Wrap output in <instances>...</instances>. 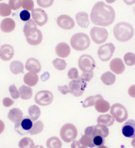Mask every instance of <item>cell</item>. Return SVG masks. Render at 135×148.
<instances>
[{
	"instance_id": "d590c367",
	"label": "cell",
	"mask_w": 135,
	"mask_h": 148,
	"mask_svg": "<svg viewBox=\"0 0 135 148\" xmlns=\"http://www.w3.org/2000/svg\"><path fill=\"white\" fill-rule=\"evenodd\" d=\"M19 147L21 148H32L35 147L33 140L30 137H24L19 142Z\"/></svg>"
},
{
	"instance_id": "8992f818",
	"label": "cell",
	"mask_w": 135,
	"mask_h": 148,
	"mask_svg": "<svg viewBox=\"0 0 135 148\" xmlns=\"http://www.w3.org/2000/svg\"><path fill=\"white\" fill-rule=\"evenodd\" d=\"M111 114L114 117L115 120L118 123L124 122L127 119V109L121 103H114L110 109Z\"/></svg>"
},
{
	"instance_id": "4dcf8cb0",
	"label": "cell",
	"mask_w": 135,
	"mask_h": 148,
	"mask_svg": "<svg viewBox=\"0 0 135 148\" xmlns=\"http://www.w3.org/2000/svg\"><path fill=\"white\" fill-rule=\"evenodd\" d=\"M28 113H29V116L33 121H36L38 120V118L41 115V110L37 105H31L30 106L29 110H28Z\"/></svg>"
},
{
	"instance_id": "ac0fdd59",
	"label": "cell",
	"mask_w": 135,
	"mask_h": 148,
	"mask_svg": "<svg viewBox=\"0 0 135 148\" xmlns=\"http://www.w3.org/2000/svg\"><path fill=\"white\" fill-rule=\"evenodd\" d=\"M26 69L30 73H38L42 70V65L36 58H29L26 62Z\"/></svg>"
},
{
	"instance_id": "11a10c76",
	"label": "cell",
	"mask_w": 135,
	"mask_h": 148,
	"mask_svg": "<svg viewBox=\"0 0 135 148\" xmlns=\"http://www.w3.org/2000/svg\"><path fill=\"white\" fill-rule=\"evenodd\" d=\"M107 3H113L116 0H105Z\"/></svg>"
},
{
	"instance_id": "6f0895ef",
	"label": "cell",
	"mask_w": 135,
	"mask_h": 148,
	"mask_svg": "<svg viewBox=\"0 0 135 148\" xmlns=\"http://www.w3.org/2000/svg\"><path fill=\"white\" fill-rule=\"evenodd\" d=\"M134 14H135V6H134Z\"/></svg>"
},
{
	"instance_id": "44dd1931",
	"label": "cell",
	"mask_w": 135,
	"mask_h": 148,
	"mask_svg": "<svg viewBox=\"0 0 135 148\" xmlns=\"http://www.w3.org/2000/svg\"><path fill=\"white\" fill-rule=\"evenodd\" d=\"M75 19L79 26L81 28L86 29L90 25V18L89 14L86 12H79L75 15Z\"/></svg>"
},
{
	"instance_id": "83f0119b",
	"label": "cell",
	"mask_w": 135,
	"mask_h": 148,
	"mask_svg": "<svg viewBox=\"0 0 135 148\" xmlns=\"http://www.w3.org/2000/svg\"><path fill=\"white\" fill-rule=\"evenodd\" d=\"M115 121L114 117L111 114H100L99 117L97 118V123L98 124H102L104 125H107V126H111L113 125Z\"/></svg>"
},
{
	"instance_id": "836d02e7",
	"label": "cell",
	"mask_w": 135,
	"mask_h": 148,
	"mask_svg": "<svg viewBox=\"0 0 135 148\" xmlns=\"http://www.w3.org/2000/svg\"><path fill=\"white\" fill-rule=\"evenodd\" d=\"M46 147L49 148H60L62 147L61 140L56 136L50 137L46 140Z\"/></svg>"
},
{
	"instance_id": "b9f144b4",
	"label": "cell",
	"mask_w": 135,
	"mask_h": 148,
	"mask_svg": "<svg viewBox=\"0 0 135 148\" xmlns=\"http://www.w3.org/2000/svg\"><path fill=\"white\" fill-rule=\"evenodd\" d=\"M22 8L29 11H32L34 9V2L33 0H23L22 1Z\"/></svg>"
},
{
	"instance_id": "6da1fadb",
	"label": "cell",
	"mask_w": 135,
	"mask_h": 148,
	"mask_svg": "<svg viewBox=\"0 0 135 148\" xmlns=\"http://www.w3.org/2000/svg\"><path fill=\"white\" fill-rule=\"evenodd\" d=\"M115 18L114 9L103 2H97L90 12V21L96 26H109L114 22Z\"/></svg>"
},
{
	"instance_id": "30bf717a",
	"label": "cell",
	"mask_w": 135,
	"mask_h": 148,
	"mask_svg": "<svg viewBox=\"0 0 135 148\" xmlns=\"http://www.w3.org/2000/svg\"><path fill=\"white\" fill-rule=\"evenodd\" d=\"M33 126V120L30 118H23L19 122L15 123V131L22 136H25L28 133H30V130H31Z\"/></svg>"
},
{
	"instance_id": "9a60e30c",
	"label": "cell",
	"mask_w": 135,
	"mask_h": 148,
	"mask_svg": "<svg viewBox=\"0 0 135 148\" xmlns=\"http://www.w3.org/2000/svg\"><path fill=\"white\" fill-rule=\"evenodd\" d=\"M15 56V50L13 46L9 44H4L0 46V59L4 62L10 61Z\"/></svg>"
},
{
	"instance_id": "cb8c5ba5",
	"label": "cell",
	"mask_w": 135,
	"mask_h": 148,
	"mask_svg": "<svg viewBox=\"0 0 135 148\" xmlns=\"http://www.w3.org/2000/svg\"><path fill=\"white\" fill-rule=\"evenodd\" d=\"M38 81H39V77L37 73H35L29 72L24 76V83L30 87L36 86Z\"/></svg>"
},
{
	"instance_id": "d4e9b609",
	"label": "cell",
	"mask_w": 135,
	"mask_h": 148,
	"mask_svg": "<svg viewBox=\"0 0 135 148\" xmlns=\"http://www.w3.org/2000/svg\"><path fill=\"white\" fill-rule=\"evenodd\" d=\"M95 107H96V110L99 113H106V112L110 110V109H111L110 103L107 100L103 99V98L99 99L96 101V104H95Z\"/></svg>"
},
{
	"instance_id": "681fc988",
	"label": "cell",
	"mask_w": 135,
	"mask_h": 148,
	"mask_svg": "<svg viewBox=\"0 0 135 148\" xmlns=\"http://www.w3.org/2000/svg\"><path fill=\"white\" fill-rule=\"evenodd\" d=\"M58 90L60 91L61 93L63 94H67L69 92V86L67 85H63V86H58Z\"/></svg>"
},
{
	"instance_id": "ab89813d",
	"label": "cell",
	"mask_w": 135,
	"mask_h": 148,
	"mask_svg": "<svg viewBox=\"0 0 135 148\" xmlns=\"http://www.w3.org/2000/svg\"><path fill=\"white\" fill-rule=\"evenodd\" d=\"M9 93H10V96H11V98H12V99H17L19 98V91L17 89V88H16L15 84H12V85H10L9 88Z\"/></svg>"
},
{
	"instance_id": "f1b7e54d",
	"label": "cell",
	"mask_w": 135,
	"mask_h": 148,
	"mask_svg": "<svg viewBox=\"0 0 135 148\" xmlns=\"http://www.w3.org/2000/svg\"><path fill=\"white\" fill-rule=\"evenodd\" d=\"M9 68H10L11 73L13 74H15V75L22 73L24 72V69H25L23 63L21 62H19V61H14V62H12L11 64H10Z\"/></svg>"
},
{
	"instance_id": "5b68a950",
	"label": "cell",
	"mask_w": 135,
	"mask_h": 148,
	"mask_svg": "<svg viewBox=\"0 0 135 148\" xmlns=\"http://www.w3.org/2000/svg\"><path fill=\"white\" fill-rule=\"evenodd\" d=\"M86 86H87V82H85L81 77L76 79H73L69 84V92L72 93L75 97H80L84 92Z\"/></svg>"
},
{
	"instance_id": "e0dca14e",
	"label": "cell",
	"mask_w": 135,
	"mask_h": 148,
	"mask_svg": "<svg viewBox=\"0 0 135 148\" xmlns=\"http://www.w3.org/2000/svg\"><path fill=\"white\" fill-rule=\"evenodd\" d=\"M111 71L115 74H122L125 70V65L123 63V60L120 58H114L111 61L109 66Z\"/></svg>"
},
{
	"instance_id": "277c9868",
	"label": "cell",
	"mask_w": 135,
	"mask_h": 148,
	"mask_svg": "<svg viewBox=\"0 0 135 148\" xmlns=\"http://www.w3.org/2000/svg\"><path fill=\"white\" fill-rule=\"evenodd\" d=\"M78 135L77 128L74 125L68 123L62 126L60 130V136L64 142H71L73 140H75Z\"/></svg>"
},
{
	"instance_id": "91938a15",
	"label": "cell",
	"mask_w": 135,
	"mask_h": 148,
	"mask_svg": "<svg viewBox=\"0 0 135 148\" xmlns=\"http://www.w3.org/2000/svg\"><path fill=\"white\" fill-rule=\"evenodd\" d=\"M69 1H70V0H69Z\"/></svg>"
},
{
	"instance_id": "ffe728a7",
	"label": "cell",
	"mask_w": 135,
	"mask_h": 148,
	"mask_svg": "<svg viewBox=\"0 0 135 148\" xmlns=\"http://www.w3.org/2000/svg\"><path fill=\"white\" fill-rule=\"evenodd\" d=\"M16 26L15 21L10 18H5L0 24V29L4 33H10L15 30Z\"/></svg>"
},
{
	"instance_id": "7a4b0ae2",
	"label": "cell",
	"mask_w": 135,
	"mask_h": 148,
	"mask_svg": "<svg viewBox=\"0 0 135 148\" xmlns=\"http://www.w3.org/2000/svg\"><path fill=\"white\" fill-rule=\"evenodd\" d=\"M134 28L127 22H120L113 29V35L116 40L120 42H126L132 39L134 36Z\"/></svg>"
},
{
	"instance_id": "2e32d148",
	"label": "cell",
	"mask_w": 135,
	"mask_h": 148,
	"mask_svg": "<svg viewBox=\"0 0 135 148\" xmlns=\"http://www.w3.org/2000/svg\"><path fill=\"white\" fill-rule=\"evenodd\" d=\"M123 135L127 138H134L135 137V120H129L124 123L122 127Z\"/></svg>"
},
{
	"instance_id": "ee69618b",
	"label": "cell",
	"mask_w": 135,
	"mask_h": 148,
	"mask_svg": "<svg viewBox=\"0 0 135 148\" xmlns=\"http://www.w3.org/2000/svg\"><path fill=\"white\" fill-rule=\"evenodd\" d=\"M37 4L41 8H49L54 3V0H36Z\"/></svg>"
},
{
	"instance_id": "7bdbcfd3",
	"label": "cell",
	"mask_w": 135,
	"mask_h": 148,
	"mask_svg": "<svg viewBox=\"0 0 135 148\" xmlns=\"http://www.w3.org/2000/svg\"><path fill=\"white\" fill-rule=\"evenodd\" d=\"M104 137L100 136H95L93 137V141L95 146L98 147H104V143H105V140Z\"/></svg>"
},
{
	"instance_id": "1f68e13d",
	"label": "cell",
	"mask_w": 135,
	"mask_h": 148,
	"mask_svg": "<svg viewBox=\"0 0 135 148\" xmlns=\"http://www.w3.org/2000/svg\"><path fill=\"white\" fill-rule=\"evenodd\" d=\"M102 96L100 94H97V95H93V96H90L88 97L87 99H85V100L82 103V106L84 108H88V107H91L93 105L96 104V101L99 99H101Z\"/></svg>"
},
{
	"instance_id": "484cf974",
	"label": "cell",
	"mask_w": 135,
	"mask_h": 148,
	"mask_svg": "<svg viewBox=\"0 0 135 148\" xmlns=\"http://www.w3.org/2000/svg\"><path fill=\"white\" fill-rule=\"evenodd\" d=\"M19 97L20 99H24V100H28L32 97V89L30 86L28 85H22L19 89Z\"/></svg>"
},
{
	"instance_id": "ba28073f",
	"label": "cell",
	"mask_w": 135,
	"mask_h": 148,
	"mask_svg": "<svg viewBox=\"0 0 135 148\" xmlns=\"http://www.w3.org/2000/svg\"><path fill=\"white\" fill-rule=\"evenodd\" d=\"M78 65L82 72H91L96 68V62L94 58L87 54L82 55L79 58Z\"/></svg>"
},
{
	"instance_id": "f5cc1de1",
	"label": "cell",
	"mask_w": 135,
	"mask_h": 148,
	"mask_svg": "<svg viewBox=\"0 0 135 148\" xmlns=\"http://www.w3.org/2000/svg\"><path fill=\"white\" fill-rule=\"evenodd\" d=\"M5 129V125H4V123L3 120H0V134H2L3 132V130Z\"/></svg>"
},
{
	"instance_id": "8fae6325",
	"label": "cell",
	"mask_w": 135,
	"mask_h": 148,
	"mask_svg": "<svg viewBox=\"0 0 135 148\" xmlns=\"http://www.w3.org/2000/svg\"><path fill=\"white\" fill-rule=\"evenodd\" d=\"M53 100V94L48 90H42L36 94L35 102L41 106H47Z\"/></svg>"
},
{
	"instance_id": "4fadbf2b",
	"label": "cell",
	"mask_w": 135,
	"mask_h": 148,
	"mask_svg": "<svg viewBox=\"0 0 135 148\" xmlns=\"http://www.w3.org/2000/svg\"><path fill=\"white\" fill-rule=\"evenodd\" d=\"M57 25L63 29H72L75 25V22L69 15L63 14L57 17Z\"/></svg>"
},
{
	"instance_id": "816d5d0a",
	"label": "cell",
	"mask_w": 135,
	"mask_h": 148,
	"mask_svg": "<svg viewBox=\"0 0 135 148\" xmlns=\"http://www.w3.org/2000/svg\"><path fill=\"white\" fill-rule=\"evenodd\" d=\"M71 147H82V146L80 145V141H76V140H73Z\"/></svg>"
},
{
	"instance_id": "8d00e7d4",
	"label": "cell",
	"mask_w": 135,
	"mask_h": 148,
	"mask_svg": "<svg viewBox=\"0 0 135 148\" xmlns=\"http://www.w3.org/2000/svg\"><path fill=\"white\" fill-rule=\"evenodd\" d=\"M53 66L57 69V70H58V71H63L64 70L65 68H66V66H67V63H66V62L63 60V58H56V59H54L53 61Z\"/></svg>"
},
{
	"instance_id": "60d3db41",
	"label": "cell",
	"mask_w": 135,
	"mask_h": 148,
	"mask_svg": "<svg viewBox=\"0 0 135 148\" xmlns=\"http://www.w3.org/2000/svg\"><path fill=\"white\" fill-rule=\"evenodd\" d=\"M23 0H9V5L12 10H18L22 7Z\"/></svg>"
},
{
	"instance_id": "d6a6232c",
	"label": "cell",
	"mask_w": 135,
	"mask_h": 148,
	"mask_svg": "<svg viewBox=\"0 0 135 148\" xmlns=\"http://www.w3.org/2000/svg\"><path fill=\"white\" fill-rule=\"evenodd\" d=\"M36 25H36V22L34 20H30V19L29 21H27L26 23V25H25V26H24V29H23L25 36H26L27 35H29L30 32H32L35 29H37Z\"/></svg>"
},
{
	"instance_id": "f6af8a7d",
	"label": "cell",
	"mask_w": 135,
	"mask_h": 148,
	"mask_svg": "<svg viewBox=\"0 0 135 148\" xmlns=\"http://www.w3.org/2000/svg\"><path fill=\"white\" fill-rule=\"evenodd\" d=\"M30 17H31V14L30 13L29 10H26V9H24L19 14V18H20V19L22 21H25V22L29 21L30 19Z\"/></svg>"
},
{
	"instance_id": "f907efd6",
	"label": "cell",
	"mask_w": 135,
	"mask_h": 148,
	"mask_svg": "<svg viewBox=\"0 0 135 148\" xmlns=\"http://www.w3.org/2000/svg\"><path fill=\"white\" fill-rule=\"evenodd\" d=\"M127 92H128V95L132 98H135V84L130 86L128 88V90H127Z\"/></svg>"
},
{
	"instance_id": "52a82bcc",
	"label": "cell",
	"mask_w": 135,
	"mask_h": 148,
	"mask_svg": "<svg viewBox=\"0 0 135 148\" xmlns=\"http://www.w3.org/2000/svg\"><path fill=\"white\" fill-rule=\"evenodd\" d=\"M90 37L96 44H102L107 40L108 32L102 26H95L90 30Z\"/></svg>"
},
{
	"instance_id": "bcb514c9",
	"label": "cell",
	"mask_w": 135,
	"mask_h": 148,
	"mask_svg": "<svg viewBox=\"0 0 135 148\" xmlns=\"http://www.w3.org/2000/svg\"><path fill=\"white\" fill-rule=\"evenodd\" d=\"M68 77L69 79H76L78 77H80V75H79V71L75 68V67H72L69 72H68Z\"/></svg>"
},
{
	"instance_id": "7dc6e473",
	"label": "cell",
	"mask_w": 135,
	"mask_h": 148,
	"mask_svg": "<svg viewBox=\"0 0 135 148\" xmlns=\"http://www.w3.org/2000/svg\"><path fill=\"white\" fill-rule=\"evenodd\" d=\"M93 76H94L93 71H91V72H82V75L80 77L85 82H90L92 79Z\"/></svg>"
},
{
	"instance_id": "f546056e",
	"label": "cell",
	"mask_w": 135,
	"mask_h": 148,
	"mask_svg": "<svg viewBox=\"0 0 135 148\" xmlns=\"http://www.w3.org/2000/svg\"><path fill=\"white\" fill-rule=\"evenodd\" d=\"M80 143L82 146V147H95V144L93 141V137L86 135V134H84V136H81L80 140Z\"/></svg>"
},
{
	"instance_id": "db71d44e",
	"label": "cell",
	"mask_w": 135,
	"mask_h": 148,
	"mask_svg": "<svg viewBox=\"0 0 135 148\" xmlns=\"http://www.w3.org/2000/svg\"><path fill=\"white\" fill-rule=\"evenodd\" d=\"M123 2L126 3L127 5H132V4L135 3V0H123Z\"/></svg>"
},
{
	"instance_id": "5bb4252c",
	"label": "cell",
	"mask_w": 135,
	"mask_h": 148,
	"mask_svg": "<svg viewBox=\"0 0 135 148\" xmlns=\"http://www.w3.org/2000/svg\"><path fill=\"white\" fill-rule=\"evenodd\" d=\"M26 38V41L28 44H30V46H37L42 43L43 36L41 30L36 29L34 31L30 32L29 35H27Z\"/></svg>"
},
{
	"instance_id": "7402d4cb",
	"label": "cell",
	"mask_w": 135,
	"mask_h": 148,
	"mask_svg": "<svg viewBox=\"0 0 135 148\" xmlns=\"http://www.w3.org/2000/svg\"><path fill=\"white\" fill-rule=\"evenodd\" d=\"M8 118L11 122L17 123L19 120L23 119V112L20 109H18V108L11 109L8 113Z\"/></svg>"
},
{
	"instance_id": "4316f807",
	"label": "cell",
	"mask_w": 135,
	"mask_h": 148,
	"mask_svg": "<svg viewBox=\"0 0 135 148\" xmlns=\"http://www.w3.org/2000/svg\"><path fill=\"white\" fill-rule=\"evenodd\" d=\"M100 80L105 85H107V86L112 85L116 82V75L111 72H106L105 73L101 75Z\"/></svg>"
},
{
	"instance_id": "e575fe53",
	"label": "cell",
	"mask_w": 135,
	"mask_h": 148,
	"mask_svg": "<svg viewBox=\"0 0 135 148\" xmlns=\"http://www.w3.org/2000/svg\"><path fill=\"white\" fill-rule=\"evenodd\" d=\"M44 129V125L42 123V121L41 120H37L35 123H33V126L31 130H30V135H37L39 133H41Z\"/></svg>"
},
{
	"instance_id": "3957f363",
	"label": "cell",
	"mask_w": 135,
	"mask_h": 148,
	"mask_svg": "<svg viewBox=\"0 0 135 148\" xmlns=\"http://www.w3.org/2000/svg\"><path fill=\"white\" fill-rule=\"evenodd\" d=\"M70 45L75 51H84L90 46V37L84 33H77L71 38Z\"/></svg>"
},
{
	"instance_id": "f35d334b",
	"label": "cell",
	"mask_w": 135,
	"mask_h": 148,
	"mask_svg": "<svg viewBox=\"0 0 135 148\" xmlns=\"http://www.w3.org/2000/svg\"><path fill=\"white\" fill-rule=\"evenodd\" d=\"M124 62L127 66H134L135 65V54L133 52H127L124 55Z\"/></svg>"
},
{
	"instance_id": "7c38bea8",
	"label": "cell",
	"mask_w": 135,
	"mask_h": 148,
	"mask_svg": "<svg viewBox=\"0 0 135 148\" xmlns=\"http://www.w3.org/2000/svg\"><path fill=\"white\" fill-rule=\"evenodd\" d=\"M31 16L33 20L39 26H43L48 21V16L42 9H34L31 11Z\"/></svg>"
},
{
	"instance_id": "d6986e66",
	"label": "cell",
	"mask_w": 135,
	"mask_h": 148,
	"mask_svg": "<svg viewBox=\"0 0 135 148\" xmlns=\"http://www.w3.org/2000/svg\"><path fill=\"white\" fill-rule=\"evenodd\" d=\"M55 51L56 54L58 56L61 58H66L69 56L70 55L71 52V48L69 47V46L65 43V42H61L59 44H57L55 48Z\"/></svg>"
},
{
	"instance_id": "603a6c76",
	"label": "cell",
	"mask_w": 135,
	"mask_h": 148,
	"mask_svg": "<svg viewBox=\"0 0 135 148\" xmlns=\"http://www.w3.org/2000/svg\"><path fill=\"white\" fill-rule=\"evenodd\" d=\"M109 135V130L107 125H104L102 124H97L96 125L93 126V137L95 136H100L104 138H106Z\"/></svg>"
},
{
	"instance_id": "74e56055",
	"label": "cell",
	"mask_w": 135,
	"mask_h": 148,
	"mask_svg": "<svg viewBox=\"0 0 135 148\" xmlns=\"http://www.w3.org/2000/svg\"><path fill=\"white\" fill-rule=\"evenodd\" d=\"M12 9L9 7V4L1 3H0V16L2 17H8L11 14Z\"/></svg>"
},
{
	"instance_id": "680465c9",
	"label": "cell",
	"mask_w": 135,
	"mask_h": 148,
	"mask_svg": "<svg viewBox=\"0 0 135 148\" xmlns=\"http://www.w3.org/2000/svg\"><path fill=\"white\" fill-rule=\"evenodd\" d=\"M0 1H2V0H0Z\"/></svg>"
},
{
	"instance_id": "9c48e42d",
	"label": "cell",
	"mask_w": 135,
	"mask_h": 148,
	"mask_svg": "<svg viewBox=\"0 0 135 148\" xmlns=\"http://www.w3.org/2000/svg\"><path fill=\"white\" fill-rule=\"evenodd\" d=\"M115 51V46L112 43H107L100 46L98 49V56L102 62H108Z\"/></svg>"
},
{
	"instance_id": "9f6ffc18",
	"label": "cell",
	"mask_w": 135,
	"mask_h": 148,
	"mask_svg": "<svg viewBox=\"0 0 135 148\" xmlns=\"http://www.w3.org/2000/svg\"><path fill=\"white\" fill-rule=\"evenodd\" d=\"M132 146H133L134 147H135V137L133 139V140H132Z\"/></svg>"
},
{
	"instance_id": "c3c4849f",
	"label": "cell",
	"mask_w": 135,
	"mask_h": 148,
	"mask_svg": "<svg viewBox=\"0 0 135 148\" xmlns=\"http://www.w3.org/2000/svg\"><path fill=\"white\" fill-rule=\"evenodd\" d=\"M15 103V101H14V99H10V98H4L3 99V104L4 107L8 108V107H10L12 106L13 104Z\"/></svg>"
}]
</instances>
